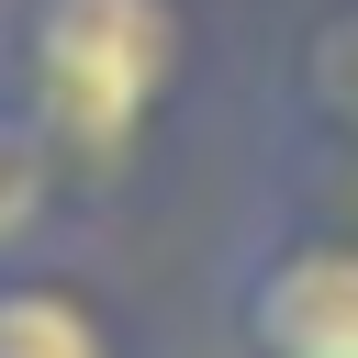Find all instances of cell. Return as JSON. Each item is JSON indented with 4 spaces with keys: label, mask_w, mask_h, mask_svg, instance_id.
Returning a JSON list of instances; mask_svg holds the SVG:
<instances>
[{
    "label": "cell",
    "mask_w": 358,
    "mask_h": 358,
    "mask_svg": "<svg viewBox=\"0 0 358 358\" xmlns=\"http://www.w3.org/2000/svg\"><path fill=\"white\" fill-rule=\"evenodd\" d=\"M190 56V0H0V112L34 123L90 201L145 168Z\"/></svg>",
    "instance_id": "obj_1"
},
{
    "label": "cell",
    "mask_w": 358,
    "mask_h": 358,
    "mask_svg": "<svg viewBox=\"0 0 358 358\" xmlns=\"http://www.w3.org/2000/svg\"><path fill=\"white\" fill-rule=\"evenodd\" d=\"M78 201H90V190L56 168V145L0 112V268H11V257H56V235L78 224Z\"/></svg>",
    "instance_id": "obj_5"
},
{
    "label": "cell",
    "mask_w": 358,
    "mask_h": 358,
    "mask_svg": "<svg viewBox=\"0 0 358 358\" xmlns=\"http://www.w3.org/2000/svg\"><path fill=\"white\" fill-rule=\"evenodd\" d=\"M268 123L358 134V0L302 11V34H291V78H280V112H268Z\"/></svg>",
    "instance_id": "obj_4"
},
{
    "label": "cell",
    "mask_w": 358,
    "mask_h": 358,
    "mask_svg": "<svg viewBox=\"0 0 358 358\" xmlns=\"http://www.w3.org/2000/svg\"><path fill=\"white\" fill-rule=\"evenodd\" d=\"M213 313L235 358H358V224L257 190L213 268Z\"/></svg>",
    "instance_id": "obj_2"
},
{
    "label": "cell",
    "mask_w": 358,
    "mask_h": 358,
    "mask_svg": "<svg viewBox=\"0 0 358 358\" xmlns=\"http://www.w3.org/2000/svg\"><path fill=\"white\" fill-rule=\"evenodd\" d=\"M0 358H123V324L78 268L11 257L0 268Z\"/></svg>",
    "instance_id": "obj_3"
}]
</instances>
